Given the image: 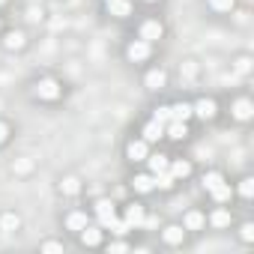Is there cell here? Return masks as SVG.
Here are the masks:
<instances>
[{"label":"cell","instance_id":"6da1fadb","mask_svg":"<svg viewBox=\"0 0 254 254\" xmlns=\"http://www.w3.org/2000/svg\"><path fill=\"white\" fill-rule=\"evenodd\" d=\"M39 99H57L60 96V84L57 81H51V78H45V81H39L36 84V90H33Z\"/></svg>","mask_w":254,"mask_h":254},{"label":"cell","instance_id":"7a4b0ae2","mask_svg":"<svg viewBox=\"0 0 254 254\" xmlns=\"http://www.w3.org/2000/svg\"><path fill=\"white\" fill-rule=\"evenodd\" d=\"M96 215H99V224H105V227L117 218V212H114L111 200H99V203H96Z\"/></svg>","mask_w":254,"mask_h":254},{"label":"cell","instance_id":"3957f363","mask_svg":"<svg viewBox=\"0 0 254 254\" xmlns=\"http://www.w3.org/2000/svg\"><path fill=\"white\" fill-rule=\"evenodd\" d=\"M191 114H197L200 120H212V117H215V102H212V99H200V102L191 108Z\"/></svg>","mask_w":254,"mask_h":254},{"label":"cell","instance_id":"277c9868","mask_svg":"<svg viewBox=\"0 0 254 254\" xmlns=\"http://www.w3.org/2000/svg\"><path fill=\"white\" fill-rule=\"evenodd\" d=\"M147 57H150V42L138 39L129 45V60H147Z\"/></svg>","mask_w":254,"mask_h":254},{"label":"cell","instance_id":"5b68a950","mask_svg":"<svg viewBox=\"0 0 254 254\" xmlns=\"http://www.w3.org/2000/svg\"><path fill=\"white\" fill-rule=\"evenodd\" d=\"M141 39H144V42L162 39V24H159V21H147V24L141 27Z\"/></svg>","mask_w":254,"mask_h":254},{"label":"cell","instance_id":"8992f818","mask_svg":"<svg viewBox=\"0 0 254 254\" xmlns=\"http://www.w3.org/2000/svg\"><path fill=\"white\" fill-rule=\"evenodd\" d=\"M147 156H150L147 153V141H132L129 144V159L132 162H147Z\"/></svg>","mask_w":254,"mask_h":254},{"label":"cell","instance_id":"52a82bcc","mask_svg":"<svg viewBox=\"0 0 254 254\" xmlns=\"http://www.w3.org/2000/svg\"><path fill=\"white\" fill-rule=\"evenodd\" d=\"M126 224H129V227H141V224H144V209H141L138 203L126 209Z\"/></svg>","mask_w":254,"mask_h":254},{"label":"cell","instance_id":"ba28073f","mask_svg":"<svg viewBox=\"0 0 254 254\" xmlns=\"http://www.w3.org/2000/svg\"><path fill=\"white\" fill-rule=\"evenodd\" d=\"M165 132H168V138H186V123L183 120H171V123H165Z\"/></svg>","mask_w":254,"mask_h":254},{"label":"cell","instance_id":"9c48e42d","mask_svg":"<svg viewBox=\"0 0 254 254\" xmlns=\"http://www.w3.org/2000/svg\"><path fill=\"white\" fill-rule=\"evenodd\" d=\"M162 135H165V126H162V123H156V120L147 123V129H144V141H147V144H150V141H159Z\"/></svg>","mask_w":254,"mask_h":254},{"label":"cell","instance_id":"30bf717a","mask_svg":"<svg viewBox=\"0 0 254 254\" xmlns=\"http://www.w3.org/2000/svg\"><path fill=\"white\" fill-rule=\"evenodd\" d=\"M174 186V174L171 171H159V174H153V189H171Z\"/></svg>","mask_w":254,"mask_h":254},{"label":"cell","instance_id":"8fae6325","mask_svg":"<svg viewBox=\"0 0 254 254\" xmlns=\"http://www.w3.org/2000/svg\"><path fill=\"white\" fill-rule=\"evenodd\" d=\"M81 242L84 245H99L102 242V230L99 227H84L81 230Z\"/></svg>","mask_w":254,"mask_h":254},{"label":"cell","instance_id":"7c38bea8","mask_svg":"<svg viewBox=\"0 0 254 254\" xmlns=\"http://www.w3.org/2000/svg\"><path fill=\"white\" fill-rule=\"evenodd\" d=\"M108 9H111V15H117V18H126L132 6L126 3V0H108Z\"/></svg>","mask_w":254,"mask_h":254},{"label":"cell","instance_id":"4fadbf2b","mask_svg":"<svg viewBox=\"0 0 254 254\" xmlns=\"http://www.w3.org/2000/svg\"><path fill=\"white\" fill-rule=\"evenodd\" d=\"M147 87H150V90H162V87H165V72H162V69L147 72Z\"/></svg>","mask_w":254,"mask_h":254},{"label":"cell","instance_id":"5bb4252c","mask_svg":"<svg viewBox=\"0 0 254 254\" xmlns=\"http://www.w3.org/2000/svg\"><path fill=\"white\" fill-rule=\"evenodd\" d=\"M168 168H171L174 180H186V177L191 174V165H189V162H183V159H180V162H174V165H168Z\"/></svg>","mask_w":254,"mask_h":254},{"label":"cell","instance_id":"9a60e30c","mask_svg":"<svg viewBox=\"0 0 254 254\" xmlns=\"http://www.w3.org/2000/svg\"><path fill=\"white\" fill-rule=\"evenodd\" d=\"M233 117H236V120H248V117H251V102H248V99H239V102L233 105Z\"/></svg>","mask_w":254,"mask_h":254},{"label":"cell","instance_id":"2e32d148","mask_svg":"<svg viewBox=\"0 0 254 254\" xmlns=\"http://www.w3.org/2000/svg\"><path fill=\"white\" fill-rule=\"evenodd\" d=\"M147 162H150V171H153V174L168 171V165H171V159H168V156H147Z\"/></svg>","mask_w":254,"mask_h":254},{"label":"cell","instance_id":"e0dca14e","mask_svg":"<svg viewBox=\"0 0 254 254\" xmlns=\"http://www.w3.org/2000/svg\"><path fill=\"white\" fill-rule=\"evenodd\" d=\"M132 186H135V191H144L147 194V191H153V177L150 174H138Z\"/></svg>","mask_w":254,"mask_h":254},{"label":"cell","instance_id":"ac0fdd59","mask_svg":"<svg viewBox=\"0 0 254 254\" xmlns=\"http://www.w3.org/2000/svg\"><path fill=\"white\" fill-rule=\"evenodd\" d=\"M66 224H69V230H84V227H87V215H84V212H72V215L66 218Z\"/></svg>","mask_w":254,"mask_h":254},{"label":"cell","instance_id":"d6986e66","mask_svg":"<svg viewBox=\"0 0 254 254\" xmlns=\"http://www.w3.org/2000/svg\"><path fill=\"white\" fill-rule=\"evenodd\" d=\"M171 117H174V120H183V123H186V120L191 117V105H186V102H183V105H174V108H171Z\"/></svg>","mask_w":254,"mask_h":254},{"label":"cell","instance_id":"ffe728a7","mask_svg":"<svg viewBox=\"0 0 254 254\" xmlns=\"http://www.w3.org/2000/svg\"><path fill=\"white\" fill-rule=\"evenodd\" d=\"M183 236H186V230H183V227H177V224H171V227L165 230V239H168L171 245H177V242H183Z\"/></svg>","mask_w":254,"mask_h":254},{"label":"cell","instance_id":"44dd1931","mask_svg":"<svg viewBox=\"0 0 254 254\" xmlns=\"http://www.w3.org/2000/svg\"><path fill=\"white\" fill-rule=\"evenodd\" d=\"M3 45H6L9 51H15V48H24V33H9V36L3 39Z\"/></svg>","mask_w":254,"mask_h":254},{"label":"cell","instance_id":"7402d4cb","mask_svg":"<svg viewBox=\"0 0 254 254\" xmlns=\"http://www.w3.org/2000/svg\"><path fill=\"white\" fill-rule=\"evenodd\" d=\"M212 197H215L218 203H224V200H230V186H224V183H218V186L212 189Z\"/></svg>","mask_w":254,"mask_h":254},{"label":"cell","instance_id":"603a6c76","mask_svg":"<svg viewBox=\"0 0 254 254\" xmlns=\"http://www.w3.org/2000/svg\"><path fill=\"white\" fill-rule=\"evenodd\" d=\"M186 227H189V230L203 227V215H200V212H189V215H186Z\"/></svg>","mask_w":254,"mask_h":254},{"label":"cell","instance_id":"cb8c5ba5","mask_svg":"<svg viewBox=\"0 0 254 254\" xmlns=\"http://www.w3.org/2000/svg\"><path fill=\"white\" fill-rule=\"evenodd\" d=\"M209 221H212L215 227H227V224H230V215H227L224 209H218V212H212V218H209Z\"/></svg>","mask_w":254,"mask_h":254},{"label":"cell","instance_id":"d4e9b609","mask_svg":"<svg viewBox=\"0 0 254 254\" xmlns=\"http://www.w3.org/2000/svg\"><path fill=\"white\" fill-rule=\"evenodd\" d=\"M108 227H111V233H117V236H126V233H129V230H132L129 224H126V221H117V218H114V221H111Z\"/></svg>","mask_w":254,"mask_h":254},{"label":"cell","instance_id":"484cf974","mask_svg":"<svg viewBox=\"0 0 254 254\" xmlns=\"http://www.w3.org/2000/svg\"><path fill=\"white\" fill-rule=\"evenodd\" d=\"M209 6L218 9V12H230L233 9V0H209Z\"/></svg>","mask_w":254,"mask_h":254},{"label":"cell","instance_id":"4316f807","mask_svg":"<svg viewBox=\"0 0 254 254\" xmlns=\"http://www.w3.org/2000/svg\"><path fill=\"white\" fill-rule=\"evenodd\" d=\"M0 227H3V230H15L18 227V215H3V218H0Z\"/></svg>","mask_w":254,"mask_h":254},{"label":"cell","instance_id":"83f0119b","mask_svg":"<svg viewBox=\"0 0 254 254\" xmlns=\"http://www.w3.org/2000/svg\"><path fill=\"white\" fill-rule=\"evenodd\" d=\"M171 120H174V117H171V108H156V123L165 126V123H171Z\"/></svg>","mask_w":254,"mask_h":254},{"label":"cell","instance_id":"f1b7e54d","mask_svg":"<svg viewBox=\"0 0 254 254\" xmlns=\"http://www.w3.org/2000/svg\"><path fill=\"white\" fill-rule=\"evenodd\" d=\"M218 183H224V180H221V174H206V177H203V186H206L209 191H212Z\"/></svg>","mask_w":254,"mask_h":254},{"label":"cell","instance_id":"f546056e","mask_svg":"<svg viewBox=\"0 0 254 254\" xmlns=\"http://www.w3.org/2000/svg\"><path fill=\"white\" fill-rule=\"evenodd\" d=\"M239 194H242V197H251V194H254V180H242Z\"/></svg>","mask_w":254,"mask_h":254},{"label":"cell","instance_id":"4dcf8cb0","mask_svg":"<svg viewBox=\"0 0 254 254\" xmlns=\"http://www.w3.org/2000/svg\"><path fill=\"white\" fill-rule=\"evenodd\" d=\"M63 191H66V194H75V191H78V180H66V183H63Z\"/></svg>","mask_w":254,"mask_h":254},{"label":"cell","instance_id":"1f68e13d","mask_svg":"<svg viewBox=\"0 0 254 254\" xmlns=\"http://www.w3.org/2000/svg\"><path fill=\"white\" fill-rule=\"evenodd\" d=\"M242 239H245V242H251V239H254V227H251V224H245V227H242Z\"/></svg>","mask_w":254,"mask_h":254},{"label":"cell","instance_id":"d6a6232c","mask_svg":"<svg viewBox=\"0 0 254 254\" xmlns=\"http://www.w3.org/2000/svg\"><path fill=\"white\" fill-rule=\"evenodd\" d=\"M6 135H9V129H6V123H0V144L6 141Z\"/></svg>","mask_w":254,"mask_h":254},{"label":"cell","instance_id":"836d02e7","mask_svg":"<svg viewBox=\"0 0 254 254\" xmlns=\"http://www.w3.org/2000/svg\"><path fill=\"white\" fill-rule=\"evenodd\" d=\"M111 251H126V242H120V239H117V242H111Z\"/></svg>","mask_w":254,"mask_h":254},{"label":"cell","instance_id":"e575fe53","mask_svg":"<svg viewBox=\"0 0 254 254\" xmlns=\"http://www.w3.org/2000/svg\"><path fill=\"white\" fill-rule=\"evenodd\" d=\"M0 3H6V0H0Z\"/></svg>","mask_w":254,"mask_h":254},{"label":"cell","instance_id":"d590c367","mask_svg":"<svg viewBox=\"0 0 254 254\" xmlns=\"http://www.w3.org/2000/svg\"><path fill=\"white\" fill-rule=\"evenodd\" d=\"M105 3H108V0H105Z\"/></svg>","mask_w":254,"mask_h":254},{"label":"cell","instance_id":"8d00e7d4","mask_svg":"<svg viewBox=\"0 0 254 254\" xmlns=\"http://www.w3.org/2000/svg\"><path fill=\"white\" fill-rule=\"evenodd\" d=\"M150 3H153V0H150Z\"/></svg>","mask_w":254,"mask_h":254}]
</instances>
